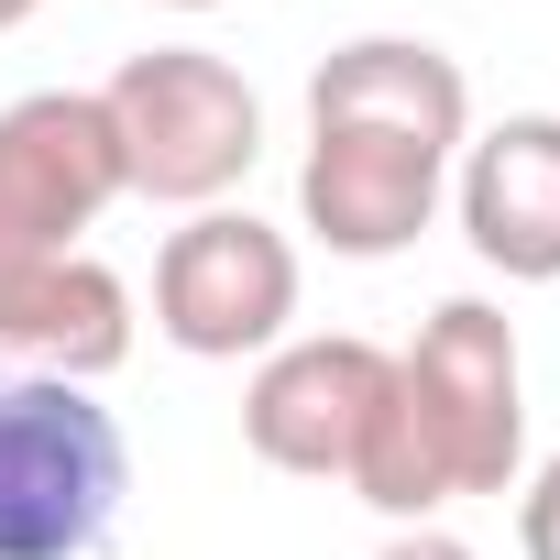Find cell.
Here are the masks:
<instances>
[{
    "label": "cell",
    "instance_id": "6da1fadb",
    "mask_svg": "<svg viewBox=\"0 0 560 560\" xmlns=\"http://www.w3.org/2000/svg\"><path fill=\"white\" fill-rule=\"evenodd\" d=\"M472 143V89L440 45L418 34H352L319 56L308 78V154H298V220L341 253V264H385L407 253L440 198L451 165Z\"/></svg>",
    "mask_w": 560,
    "mask_h": 560
},
{
    "label": "cell",
    "instance_id": "7a4b0ae2",
    "mask_svg": "<svg viewBox=\"0 0 560 560\" xmlns=\"http://www.w3.org/2000/svg\"><path fill=\"white\" fill-rule=\"evenodd\" d=\"M110 143H121V198L154 209H231V187L264 165V100L231 56L209 45H154L110 89Z\"/></svg>",
    "mask_w": 560,
    "mask_h": 560
},
{
    "label": "cell",
    "instance_id": "3957f363",
    "mask_svg": "<svg viewBox=\"0 0 560 560\" xmlns=\"http://www.w3.org/2000/svg\"><path fill=\"white\" fill-rule=\"evenodd\" d=\"M132 494V440L100 385L0 374V560H89Z\"/></svg>",
    "mask_w": 560,
    "mask_h": 560
},
{
    "label": "cell",
    "instance_id": "277c9868",
    "mask_svg": "<svg viewBox=\"0 0 560 560\" xmlns=\"http://www.w3.org/2000/svg\"><path fill=\"white\" fill-rule=\"evenodd\" d=\"M396 407L418 418V440L462 494H516L527 472V363H516V319L483 298H440L418 319V341L396 352Z\"/></svg>",
    "mask_w": 560,
    "mask_h": 560
},
{
    "label": "cell",
    "instance_id": "5b68a950",
    "mask_svg": "<svg viewBox=\"0 0 560 560\" xmlns=\"http://www.w3.org/2000/svg\"><path fill=\"white\" fill-rule=\"evenodd\" d=\"M298 319V242L253 209H187L154 253V330L187 363L275 352Z\"/></svg>",
    "mask_w": 560,
    "mask_h": 560
},
{
    "label": "cell",
    "instance_id": "8992f818",
    "mask_svg": "<svg viewBox=\"0 0 560 560\" xmlns=\"http://www.w3.org/2000/svg\"><path fill=\"white\" fill-rule=\"evenodd\" d=\"M110 198H121V143L100 89H34L0 110V275L89 253Z\"/></svg>",
    "mask_w": 560,
    "mask_h": 560
},
{
    "label": "cell",
    "instance_id": "52a82bcc",
    "mask_svg": "<svg viewBox=\"0 0 560 560\" xmlns=\"http://www.w3.org/2000/svg\"><path fill=\"white\" fill-rule=\"evenodd\" d=\"M396 352L363 330H319V341H275L242 385V440L264 472H298V483H352V451L385 407Z\"/></svg>",
    "mask_w": 560,
    "mask_h": 560
},
{
    "label": "cell",
    "instance_id": "ba28073f",
    "mask_svg": "<svg viewBox=\"0 0 560 560\" xmlns=\"http://www.w3.org/2000/svg\"><path fill=\"white\" fill-rule=\"evenodd\" d=\"M451 209L505 287H560V110H516L472 132L451 165Z\"/></svg>",
    "mask_w": 560,
    "mask_h": 560
},
{
    "label": "cell",
    "instance_id": "9c48e42d",
    "mask_svg": "<svg viewBox=\"0 0 560 560\" xmlns=\"http://www.w3.org/2000/svg\"><path fill=\"white\" fill-rule=\"evenodd\" d=\"M132 363V287L100 253H56L0 275V374L34 385H100Z\"/></svg>",
    "mask_w": 560,
    "mask_h": 560
},
{
    "label": "cell",
    "instance_id": "30bf717a",
    "mask_svg": "<svg viewBox=\"0 0 560 560\" xmlns=\"http://www.w3.org/2000/svg\"><path fill=\"white\" fill-rule=\"evenodd\" d=\"M516 549H527V560H560V451L516 483Z\"/></svg>",
    "mask_w": 560,
    "mask_h": 560
},
{
    "label": "cell",
    "instance_id": "8fae6325",
    "mask_svg": "<svg viewBox=\"0 0 560 560\" xmlns=\"http://www.w3.org/2000/svg\"><path fill=\"white\" fill-rule=\"evenodd\" d=\"M374 560H472V549H462L451 527H396V538H385Z\"/></svg>",
    "mask_w": 560,
    "mask_h": 560
},
{
    "label": "cell",
    "instance_id": "7c38bea8",
    "mask_svg": "<svg viewBox=\"0 0 560 560\" xmlns=\"http://www.w3.org/2000/svg\"><path fill=\"white\" fill-rule=\"evenodd\" d=\"M34 12H45V0H0V34H23V23H34Z\"/></svg>",
    "mask_w": 560,
    "mask_h": 560
},
{
    "label": "cell",
    "instance_id": "4fadbf2b",
    "mask_svg": "<svg viewBox=\"0 0 560 560\" xmlns=\"http://www.w3.org/2000/svg\"><path fill=\"white\" fill-rule=\"evenodd\" d=\"M165 12H220V0H165Z\"/></svg>",
    "mask_w": 560,
    "mask_h": 560
}]
</instances>
